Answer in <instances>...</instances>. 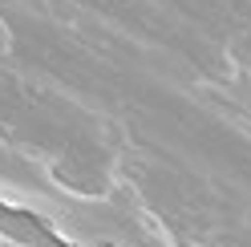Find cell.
Masks as SVG:
<instances>
[{
	"label": "cell",
	"instance_id": "obj_1",
	"mask_svg": "<svg viewBox=\"0 0 251 247\" xmlns=\"http://www.w3.org/2000/svg\"><path fill=\"white\" fill-rule=\"evenodd\" d=\"M0 235L17 239V243H37V247H65L53 227H45L33 211H17L8 203H0Z\"/></svg>",
	"mask_w": 251,
	"mask_h": 247
}]
</instances>
